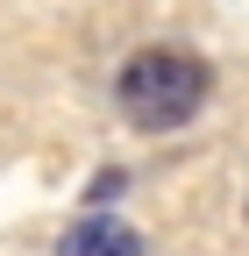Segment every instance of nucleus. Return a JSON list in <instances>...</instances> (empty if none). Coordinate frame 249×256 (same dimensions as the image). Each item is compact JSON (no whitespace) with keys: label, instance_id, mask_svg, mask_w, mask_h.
I'll use <instances>...</instances> for the list:
<instances>
[{"label":"nucleus","instance_id":"obj_2","mask_svg":"<svg viewBox=\"0 0 249 256\" xmlns=\"http://www.w3.org/2000/svg\"><path fill=\"white\" fill-rule=\"evenodd\" d=\"M57 256H142V235L114 214H86L78 228L57 235Z\"/></svg>","mask_w":249,"mask_h":256},{"label":"nucleus","instance_id":"obj_1","mask_svg":"<svg viewBox=\"0 0 249 256\" xmlns=\"http://www.w3.org/2000/svg\"><path fill=\"white\" fill-rule=\"evenodd\" d=\"M206 64L192 57V50H171V43H157V50H136L128 64H121V78H114V100H121V114H128L136 128H150V136H164V128H185L200 114V100H206Z\"/></svg>","mask_w":249,"mask_h":256},{"label":"nucleus","instance_id":"obj_3","mask_svg":"<svg viewBox=\"0 0 249 256\" xmlns=\"http://www.w3.org/2000/svg\"><path fill=\"white\" fill-rule=\"evenodd\" d=\"M242 214H249V206H242Z\"/></svg>","mask_w":249,"mask_h":256}]
</instances>
